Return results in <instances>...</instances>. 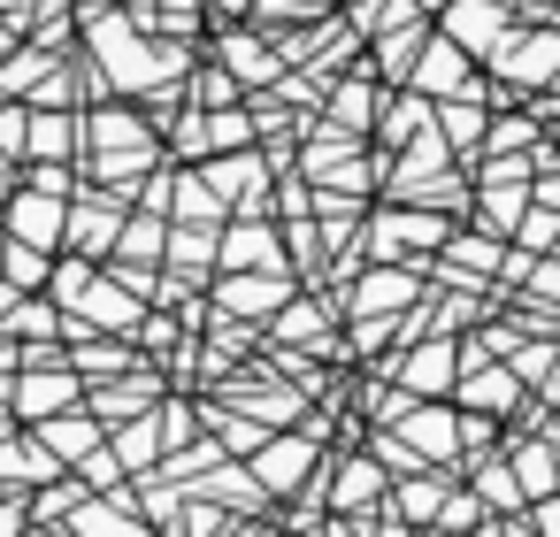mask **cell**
Here are the masks:
<instances>
[{
  "mask_svg": "<svg viewBox=\"0 0 560 537\" xmlns=\"http://www.w3.org/2000/svg\"><path fill=\"white\" fill-rule=\"evenodd\" d=\"M445 376H453V346H430V353L407 361V384H415V392H430V384H445Z\"/></svg>",
  "mask_w": 560,
  "mask_h": 537,
  "instance_id": "cell-1",
  "label": "cell"
},
{
  "mask_svg": "<svg viewBox=\"0 0 560 537\" xmlns=\"http://www.w3.org/2000/svg\"><path fill=\"white\" fill-rule=\"evenodd\" d=\"M223 261H238V269H246V261H277V246H269V231H238V238L223 246Z\"/></svg>",
  "mask_w": 560,
  "mask_h": 537,
  "instance_id": "cell-2",
  "label": "cell"
},
{
  "mask_svg": "<svg viewBox=\"0 0 560 537\" xmlns=\"http://www.w3.org/2000/svg\"><path fill=\"white\" fill-rule=\"evenodd\" d=\"M407 430H415V437H422V445H438V453H445V445H453V415H430V407H422V415H415V422H407Z\"/></svg>",
  "mask_w": 560,
  "mask_h": 537,
  "instance_id": "cell-3",
  "label": "cell"
},
{
  "mask_svg": "<svg viewBox=\"0 0 560 537\" xmlns=\"http://www.w3.org/2000/svg\"><path fill=\"white\" fill-rule=\"evenodd\" d=\"M231 307L238 315H261V307H277V284H231Z\"/></svg>",
  "mask_w": 560,
  "mask_h": 537,
  "instance_id": "cell-4",
  "label": "cell"
},
{
  "mask_svg": "<svg viewBox=\"0 0 560 537\" xmlns=\"http://www.w3.org/2000/svg\"><path fill=\"white\" fill-rule=\"evenodd\" d=\"M453 78H460L453 47H430V62H422V85H453Z\"/></svg>",
  "mask_w": 560,
  "mask_h": 537,
  "instance_id": "cell-5",
  "label": "cell"
},
{
  "mask_svg": "<svg viewBox=\"0 0 560 537\" xmlns=\"http://www.w3.org/2000/svg\"><path fill=\"white\" fill-rule=\"evenodd\" d=\"M47 445H62V453H85V445H93V430H85V422H47Z\"/></svg>",
  "mask_w": 560,
  "mask_h": 537,
  "instance_id": "cell-6",
  "label": "cell"
},
{
  "mask_svg": "<svg viewBox=\"0 0 560 537\" xmlns=\"http://www.w3.org/2000/svg\"><path fill=\"white\" fill-rule=\"evenodd\" d=\"M376 483H384V476H376V468H346V491H338V499H346V506H361V499H369V491H376Z\"/></svg>",
  "mask_w": 560,
  "mask_h": 537,
  "instance_id": "cell-7",
  "label": "cell"
}]
</instances>
